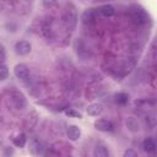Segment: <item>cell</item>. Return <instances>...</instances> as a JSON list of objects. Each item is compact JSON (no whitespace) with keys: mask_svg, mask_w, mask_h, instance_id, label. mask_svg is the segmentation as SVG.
<instances>
[{"mask_svg":"<svg viewBox=\"0 0 157 157\" xmlns=\"http://www.w3.org/2000/svg\"><path fill=\"white\" fill-rule=\"evenodd\" d=\"M129 13H130V18L136 25H145L148 21V15L140 5H136V4L131 5L129 9Z\"/></svg>","mask_w":157,"mask_h":157,"instance_id":"6da1fadb","label":"cell"},{"mask_svg":"<svg viewBox=\"0 0 157 157\" xmlns=\"http://www.w3.org/2000/svg\"><path fill=\"white\" fill-rule=\"evenodd\" d=\"M86 112H87V114L91 115V117H98V115L103 112V105L99 104V103H92V104H90V105L87 107Z\"/></svg>","mask_w":157,"mask_h":157,"instance_id":"30bf717a","label":"cell"},{"mask_svg":"<svg viewBox=\"0 0 157 157\" xmlns=\"http://www.w3.org/2000/svg\"><path fill=\"white\" fill-rule=\"evenodd\" d=\"M64 113H65V115H67V117H72V118H82V115H81V113L80 112H77V110H75V109H71V108H69V109H65L64 110Z\"/></svg>","mask_w":157,"mask_h":157,"instance_id":"e0dca14e","label":"cell"},{"mask_svg":"<svg viewBox=\"0 0 157 157\" xmlns=\"http://www.w3.org/2000/svg\"><path fill=\"white\" fill-rule=\"evenodd\" d=\"M0 52H1V63H2V64H5L6 53H5V48H4V45H1V48H0Z\"/></svg>","mask_w":157,"mask_h":157,"instance_id":"ffe728a7","label":"cell"},{"mask_svg":"<svg viewBox=\"0 0 157 157\" xmlns=\"http://www.w3.org/2000/svg\"><path fill=\"white\" fill-rule=\"evenodd\" d=\"M115 102L118 104H120V105H124V104H126L129 102V96L126 93H124V92H119V93L115 94Z\"/></svg>","mask_w":157,"mask_h":157,"instance_id":"2e32d148","label":"cell"},{"mask_svg":"<svg viewBox=\"0 0 157 157\" xmlns=\"http://www.w3.org/2000/svg\"><path fill=\"white\" fill-rule=\"evenodd\" d=\"M101 12H102V15L105 16V17H112V16L115 13V10H114V7H113L112 5L104 4V5L101 6Z\"/></svg>","mask_w":157,"mask_h":157,"instance_id":"4fadbf2b","label":"cell"},{"mask_svg":"<svg viewBox=\"0 0 157 157\" xmlns=\"http://www.w3.org/2000/svg\"><path fill=\"white\" fill-rule=\"evenodd\" d=\"M125 125L128 128V130H130L131 132H136L139 130V123L134 117H130L125 120Z\"/></svg>","mask_w":157,"mask_h":157,"instance_id":"7c38bea8","label":"cell"},{"mask_svg":"<svg viewBox=\"0 0 157 157\" xmlns=\"http://www.w3.org/2000/svg\"><path fill=\"white\" fill-rule=\"evenodd\" d=\"M142 147L146 152H153L156 150V142L152 140V139H145L144 142H142Z\"/></svg>","mask_w":157,"mask_h":157,"instance_id":"5bb4252c","label":"cell"},{"mask_svg":"<svg viewBox=\"0 0 157 157\" xmlns=\"http://www.w3.org/2000/svg\"><path fill=\"white\" fill-rule=\"evenodd\" d=\"M94 128L99 131H103V132H110V131L114 130V124H113L112 120L99 118V119L94 120Z\"/></svg>","mask_w":157,"mask_h":157,"instance_id":"5b68a950","label":"cell"},{"mask_svg":"<svg viewBox=\"0 0 157 157\" xmlns=\"http://www.w3.org/2000/svg\"><path fill=\"white\" fill-rule=\"evenodd\" d=\"M66 134H67V137L71 141H77L80 139V136H81V130L76 125H69L67 130H66Z\"/></svg>","mask_w":157,"mask_h":157,"instance_id":"9c48e42d","label":"cell"},{"mask_svg":"<svg viewBox=\"0 0 157 157\" xmlns=\"http://www.w3.org/2000/svg\"><path fill=\"white\" fill-rule=\"evenodd\" d=\"M7 77H9L7 66H6L5 64H1V67H0V80H1V81H5Z\"/></svg>","mask_w":157,"mask_h":157,"instance_id":"ac0fdd59","label":"cell"},{"mask_svg":"<svg viewBox=\"0 0 157 157\" xmlns=\"http://www.w3.org/2000/svg\"><path fill=\"white\" fill-rule=\"evenodd\" d=\"M13 74L17 78H20L22 81H27L31 77V71H29L28 66L25 64H17L13 67Z\"/></svg>","mask_w":157,"mask_h":157,"instance_id":"277c9868","label":"cell"},{"mask_svg":"<svg viewBox=\"0 0 157 157\" xmlns=\"http://www.w3.org/2000/svg\"><path fill=\"white\" fill-rule=\"evenodd\" d=\"M76 23H77V15H76V11L74 9L71 10H67L64 15V25L67 29L70 31H74L75 27H76Z\"/></svg>","mask_w":157,"mask_h":157,"instance_id":"3957f363","label":"cell"},{"mask_svg":"<svg viewBox=\"0 0 157 157\" xmlns=\"http://www.w3.org/2000/svg\"><path fill=\"white\" fill-rule=\"evenodd\" d=\"M31 50H32V47L27 40H18L15 44V52L18 55H27Z\"/></svg>","mask_w":157,"mask_h":157,"instance_id":"8992f818","label":"cell"},{"mask_svg":"<svg viewBox=\"0 0 157 157\" xmlns=\"http://www.w3.org/2000/svg\"><path fill=\"white\" fill-rule=\"evenodd\" d=\"M123 157H137V153H136L135 150H132V148H128V150H125Z\"/></svg>","mask_w":157,"mask_h":157,"instance_id":"d6986e66","label":"cell"},{"mask_svg":"<svg viewBox=\"0 0 157 157\" xmlns=\"http://www.w3.org/2000/svg\"><path fill=\"white\" fill-rule=\"evenodd\" d=\"M96 20V12L93 9H86L82 15H81V21L82 23L85 25H88V23H92L93 21Z\"/></svg>","mask_w":157,"mask_h":157,"instance_id":"ba28073f","label":"cell"},{"mask_svg":"<svg viewBox=\"0 0 157 157\" xmlns=\"http://www.w3.org/2000/svg\"><path fill=\"white\" fill-rule=\"evenodd\" d=\"M9 99H10V102H11V104H12L16 109H23V108H26V105H27L26 97H25V94H23L22 92H20V91H16V90L11 91L10 94H9Z\"/></svg>","mask_w":157,"mask_h":157,"instance_id":"7a4b0ae2","label":"cell"},{"mask_svg":"<svg viewBox=\"0 0 157 157\" xmlns=\"http://www.w3.org/2000/svg\"><path fill=\"white\" fill-rule=\"evenodd\" d=\"M75 49H76V53H77V55H78L80 58L87 59V58L90 56V50H88V48L86 47V44H85L80 38H77V40L75 42Z\"/></svg>","mask_w":157,"mask_h":157,"instance_id":"52a82bcc","label":"cell"},{"mask_svg":"<svg viewBox=\"0 0 157 157\" xmlns=\"http://www.w3.org/2000/svg\"><path fill=\"white\" fill-rule=\"evenodd\" d=\"M26 142H27V137H26V135H25L23 132H22V134H18V135L13 139V145L17 146V147H20V148L25 147V146H26Z\"/></svg>","mask_w":157,"mask_h":157,"instance_id":"9a60e30c","label":"cell"},{"mask_svg":"<svg viewBox=\"0 0 157 157\" xmlns=\"http://www.w3.org/2000/svg\"><path fill=\"white\" fill-rule=\"evenodd\" d=\"M94 157H109V151L104 145H97L93 150Z\"/></svg>","mask_w":157,"mask_h":157,"instance_id":"8fae6325","label":"cell"}]
</instances>
